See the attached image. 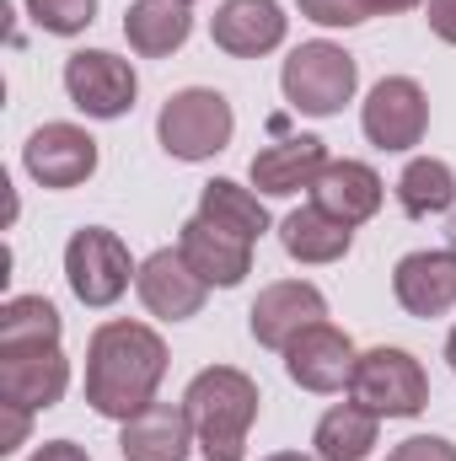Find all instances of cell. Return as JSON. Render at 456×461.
<instances>
[{
    "mask_svg": "<svg viewBox=\"0 0 456 461\" xmlns=\"http://www.w3.org/2000/svg\"><path fill=\"white\" fill-rule=\"evenodd\" d=\"M446 359H451V370H456V328H451V339H446Z\"/></svg>",
    "mask_w": 456,
    "mask_h": 461,
    "instance_id": "obj_34",
    "label": "cell"
},
{
    "mask_svg": "<svg viewBox=\"0 0 456 461\" xmlns=\"http://www.w3.org/2000/svg\"><path fill=\"white\" fill-rule=\"evenodd\" d=\"M328 161H333V156H328V145H323L317 134H285L279 145H263V150L252 156L247 177H252L258 194L290 199V194H301V188H317V177H323Z\"/></svg>",
    "mask_w": 456,
    "mask_h": 461,
    "instance_id": "obj_16",
    "label": "cell"
},
{
    "mask_svg": "<svg viewBox=\"0 0 456 461\" xmlns=\"http://www.w3.org/2000/svg\"><path fill=\"white\" fill-rule=\"evenodd\" d=\"M263 461H317V456H301V451H274V456H263Z\"/></svg>",
    "mask_w": 456,
    "mask_h": 461,
    "instance_id": "obj_33",
    "label": "cell"
},
{
    "mask_svg": "<svg viewBox=\"0 0 456 461\" xmlns=\"http://www.w3.org/2000/svg\"><path fill=\"white\" fill-rule=\"evenodd\" d=\"M414 5H424V0H365L370 16H397V11H414Z\"/></svg>",
    "mask_w": 456,
    "mask_h": 461,
    "instance_id": "obj_32",
    "label": "cell"
},
{
    "mask_svg": "<svg viewBox=\"0 0 456 461\" xmlns=\"http://www.w3.org/2000/svg\"><path fill=\"white\" fill-rule=\"evenodd\" d=\"M397 204L408 221H430V215H446L456 204V172L451 161L441 156H414L397 177Z\"/></svg>",
    "mask_w": 456,
    "mask_h": 461,
    "instance_id": "obj_23",
    "label": "cell"
},
{
    "mask_svg": "<svg viewBox=\"0 0 456 461\" xmlns=\"http://www.w3.org/2000/svg\"><path fill=\"white\" fill-rule=\"evenodd\" d=\"M354 359H360L354 339H349L343 328H333V322H317V328H306L296 344L285 348V375H290L301 392L333 397V392H349Z\"/></svg>",
    "mask_w": 456,
    "mask_h": 461,
    "instance_id": "obj_12",
    "label": "cell"
},
{
    "mask_svg": "<svg viewBox=\"0 0 456 461\" xmlns=\"http://www.w3.org/2000/svg\"><path fill=\"white\" fill-rule=\"evenodd\" d=\"M424 22H430V32L441 43L456 49V0H424Z\"/></svg>",
    "mask_w": 456,
    "mask_h": 461,
    "instance_id": "obj_30",
    "label": "cell"
},
{
    "mask_svg": "<svg viewBox=\"0 0 456 461\" xmlns=\"http://www.w3.org/2000/svg\"><path fill=\"white\" fill-rule=\"evenodd\" d=\"M123 38L140 59H167L194 38V11L183 0H134L123 11Z\"/></svg>",
    "mask_w": 456,
    "mask_h": 461,
    "instance_id": "obj_20",
    "label": "cell"
},
{
    "mask_svg": "<svg viewBox=\"0 0 456 461\" xmlns=\"http://www.w3.org/2000/svg\"><path fill=\"white\" fill-rule=\"evenodd\" d=\"M65 279L70 295L92 312H108L114 301H123L129 279H140V263L129 258L123 236L108 226H81L65 241Z\"/></svg>",
    "mask_w": 456,
    "mask_h": 461,
    "instance_id": "obj_6",
    "label": "cell"
},
{
    "mask_svg": "<svg viewBox=\"0 0 456 461\" xmlns=\"http://www.w3.org/2000/svg\"><path fill=\"white\" fill-rule=\"evenodd\" d=\"M178 252L188 258V268L210 285V290H236L247 274H252V241L231 236V230L210 226L205 215L183 221L178 230Z\"/></svg>",
    "mask_w": 456,
    "mask_h": 461,
    "instance_id": "obj_18",
    "label": "cell"
},
{
    "mask_svg": "<svg viewBox=\"0 0 456 461\" xmlns=\"http://www.w3.org/2000/svg\"><path fill=\"white\" fill-rule=\"evenodd\" d=\"M183 5H194V0H183Z\"/></svg>",
    "mask_w": 456,
    "mask_h": 461,
    "instance_id": "obj_35",
    "label": "cell"
},
{
    "mask_svg": "<svg viewBox=\"0 0 456 461\" xmlns=\"http://www.w3.org/2000/svg\"><path fill=\"white\" fill-rule=\"evenodd\" d=\"M360 129L376 150H414L430 129V97L414 76H381L360 103Z\"/></svg>",
    "mask_w": 456,
    "mask_h": 461,
    "instance_id": "obj_9",
    "label": "cell"
},
{
    "mask_svg": "<svg viewBox=\"0 0 456 461\" xmlns=\"http://www.w3.org/2000/svg\"><path fill=\"white\" fill-rule=\"evenodd\" d=\"M65 317L49 295H11L0 306V348H32V344H59Z\"/></svg>",
    "mask_w": 456,
    "mask_h": 461,
    "instance_id": "obj_25",
    "label": "cell"
},
{
    "mask_svg": "<svg viewBox=\"0 0 456 461\" xmlns=\"http://www.w3.org/2000/svg\"><path fill=\"white\" fill-rule=\"evenodd\" d=\"M65 97L81 108L87 118L114 123L134 108L140 97V76L129 59H118L114 49H76L65 59Z\"/></svg>",
    "mask_w": 456,
    "mask_h": 461,
    "instance_id": "obj_7",
    "label": "cell"
},
{
    "mask_svg": "<svg viewBox=\"0 0 456 461\" xmlns=\"http://www.w3.org/2000/svg\"><path fill=\"white\" fill-rule=\"evenodd\" d=\"M70 392V359L59 344L0 348V402L43 413Z\"/></svg>",
    "mask_w": 456,
    "mask_h": 461,
    "instance_id": "obj_11",
    "label": "cell"
},
{
    "mask_svg": "<svg viewBox=\"0 0 456 461\" xmlns=\"http://www.w3.org/2000/svg\"><path fill=\"white\" fill-rule=\"evenodd\" d=\"M231 134H236V113L215 86H183L156 113V140L172 161H210L231 145Z\"/></svg>",
    "mask_w": 456,
    "mask_h": 461,
    "instance_id": "obj_4",
    "label": "cell"
},
{
    "mask_svg": "<svg viewBox=\"0 0 456 461\" xmlns=\"http://www.w3.org/2000/svg\"><path fill=\"white\" fill-rule=\"evenodd\" d=\"M0 413H5V435H0V456H11V451H22V446H27V429H32V413H27V408H11V402H0Z\"/></svg>",
    "mask_w": 456,
    "mask_h": 461,
    "instance_id": "obj_29",
    "label": "cell"
},
{
    "mask_svg": "<svg viewBox=\"0 0 456 461\" xmlns=\"http://www.w3.org/2000/svg\"><path fill=\"white\" fill-rule=\"evenodd\" d=\"M381 440V419L360 402H339L317 419L312 429V446H317V461H365Z\"/></svg>",
    "mask_w": 456,
    "mask_h": 461,
    "instance_id": "obj_22",
    "label": "cell"
},
{
    "mask_svg": "<svg viewBox=\"0 0 456 461\" xmlns=\"http://www.w3.org/2000/svg\"><path fill=\"white\" fill-rule=\"evenodd\" d=\"M22 5H27V22L54 38H76L97 22V0H22Z\"/></svg>",
    "mask_w": 456,
    "mask_h": 461,
    "instance_id": "obj_26",
    "label": "cell"
},
{
    "mask_svg": "<svg viewBox=\"0 0 456 461\" xmlns=\"http://www.w3.org/2000/svg\"><path fill=\"white\" fill-rule=\"evenodd\" d=\"M134 290H140L145 312L161 317V322H188V317H199V312H205V295H210V285L188 268V258H183L178 247L150 252V258L140 263Z\"/></svg>",
    "mask_w": 456,
    "mask_h": 461,
    "instance_id": "obj_13",
    "label": "cell"
},
{
    "mask_svg": "<svg viewBox=\"0 0 456 461\" xmlns=\"http://www.w3.org/2000/svg\"><path fill=\"white\" fill-rule=\"evenodd\" d=\"M290 32V16L279 0H226L215 16H210V38L215 49L231 59H263L285 43Z\"/></svg>",
    "mask_w": 456,
    "mask_h": 461,
    "instance_id": "obj_14",
    "label": "cell"
},
{
    "mask_svg": "<svg viewBox=\"0 0 456 461\" xmlns=\"http://www.w3.org/2000/svg\"><path fill=\"white\" fill-rule=\"evenodd\" d=\"M301 5V16L306 22H317V27H360L370 11H365V0H296Z\"/></svg>",
    "mask_w": 456,
    "mask_h": 461,
    "instance_id": "obj_27",
    "label": "cell"
},
{
    "mask_svg": "<svg viewBox=\"0 0 456 461\" xmlns=\"http://www.w3.org/2000/svg\"><path fill=\"white\" fill-rule=\"evenodd\" d=\"M387 461H456V446L446 435H408L403 446H392Z\"/></svg>",
    "mask_w": 456,
    "mask_h": 461,
    "instance_id": "obj_28",
    "label": "cell"
},
{
    "mask_svg": "<svg viewBox=\"0 0 456 461\" xmlns=\"http://www.w3.org/2000/svg\"><path fill=\"white\" fill-rule=\"evenodd\" d=\"M279 92H285V103L296 113L333 118L360 92V59L343 43H328V38L296 43L290 59H285V70H279Z\"/></svg>",
    "mask_w": 456,
    "mask_h": 461,
    "instance_id": "obj_3",
    "label": "cell"
},
{
    "mask_svg": "<svg viewBox=\"0 0 456 461\" xmlns=\"http://www.w3.org/2000/svg\"><path fill=\"white\" fill-rule=\"evenodd\" d=\"M161 381H167V344L150 322L114 317L87 339V402H92V413L123 424L156 402Z\"/></svg>",
    "mask_w": 456,
    "mask_h": 461,
    "instance_id": "obj_1",
    "label": "cell"
},
{
    "mask_svg": "<svg viewBox=\"0 0 456 461\" xmlns=\"http://www.w3.org/2000/svg\"><path fill=\"white\" fill-rule=\"evenodd\" d=\"M381 199H387L381 172H376L370 161H349V156H343V161H328L323 177H317V188H312V204L328 210L343 226H365V221L381 210Z\"/></svg>",
    "mask_w": 456,
    "mask_h": 461,
    "instance_id": "obj_19",
    "label": "cell"
},
{
    "mask_svg": "<svg viewBox=\"0 0 456 461\" xmlns=\"http://www.w3.org/2000/svg\"><path fill=\"white\" fill-rule=\"evenodd\" d=\"M27 461H92V456H87V446H76V440H43Z\"/></svg>",
    "mask_w": 456,
    "mask_h": 461,
    "instance_id": "obj_31",
    "label": "cell"
},
{
    "mask_svg": "<svg viewBox=\"0 0 456 461\" xmlns=\"http://www.w3.org/2000/svg\"><path fill=\"white\" fill-rule=\"evenodd\" d=\"M22 167H27V177L38 188H54V194L81 188L97 172V140L81 123H65V118L38 123L27 134V145H22Z\"/></svg>",
    "mask_w": 456,
    "mask_h": 461,
    "instance_id": "obj_8",
    "label": "cell"
},
{
    "mask_svg": "<svg viewBox=\"0 0 456 461\" xmlns=\"http://www.w3.org/2000/svg\"><path fill=\"white\" fill-rule=\"evenodd\" d=\"M392 295L408 317H446L456 306V252L451 247H424L397 258L392 268Z\"/></svg>",
    "mask_w": 456,
    "mask_h": 461,
    "instance_id": "obj_15",
    "label": "cell"
},
{
    "mask_svg": "<svg viewBox=\"0 0 456 461\" xmlns=\"http://www.w3.org/2000/svg\"><path fill=\"white\" fill-rule=\"evenodd\" d=\"M199 215H205L210 226L242 236V241H258V236L269 230V210H263V199H258L252 188H242L236 177H215V183L199 188Z\"/></svg>",
    "mask_w": 456,
    "mask_h": 461,
    "instance_id": "obj_24",
    "label": "cell"
},
{
    "mask_svg": "<svg viewBox=\"0 0 456 461\" xmlns=\"http://www.w3.org/2000/svg\"><path fill=\"white\" fill-rule=\"evenodd\" d=\"M328 322V295L312 285V279H279V285H263L252 312H247V328L263 348H285L296 344L306 328Z\"/></svg>",
    "mask_w": 456,
    "mask_h": 461,
    "instance_id": "obj_10",
    "label": "cell"
},
{
    "mask_svg": "<svg viewBox=\"0 0 456 461\" xmlns=\"http://www.w3.org/2000/svg\"><path fill=\"white\" fill-rule=\"evenodd\" d=\"M279 247H285L296 263L323 268V263L349 258V247H354V226L333 221V215H328V210H317V204H306V210H296V215H285V221H279Z\"/></svg>",
    "mask_w": 456,
    "mask_h": 461,
    "instance_id": "obj_21",
    "label": "cell"
},
{
    "mask_svg": "<svg viewBox=\"0 0 456 461\" xmlns=\"http://www.w3.org/2000/svg\"><path fill=\"white\" fill-rule=\"evenodd\" d=\"M258 381L236 365H210L188 381L183 408L194 419V440L205 461H242L247 456V435L258 424Z\"/></svg>",
    "mask_w": 456,
    "mask_h": 461,
    "instance_id": "obj_2",
    "label": "cell"
},
{
    "mask_svg": "<svg viewBox=\"0 0 456 461\" xmlns=\"http://www.w3.org/2000/svg\"><path fill=\"white\" fill-rule=\"evenodd\" d=\"M194 440V419L183 402H150L134 419L118 424V456L123 461H188Z\"/></svg>",
    "mask_w": 456,
    "mask_h": 461,
    "instance_id": "obj_17",
    "label": "cell"
},
{
    "mask_svg": "<svg viewBox=\"0 0 456 461\" xmlns=\"http://www.w3.org/2000/svg\"><path fill=\"white\" fill-rule=\"evenodd\" d=\"M349 402L370 408L376 419H419L430 408V375L408 348H365L349 375Z\"/></svg>",
    "mask_w": 456,
    "mask_h": 461,
    "instance_id": "obj_5",
    "label": "cell"
}]
</instances>
